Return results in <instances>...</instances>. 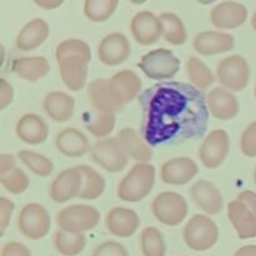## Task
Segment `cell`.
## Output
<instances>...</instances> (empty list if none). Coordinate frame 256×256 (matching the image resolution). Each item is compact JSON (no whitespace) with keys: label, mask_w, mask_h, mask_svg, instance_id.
<instances>
[{"label":"cell","mask_w":256,"mask_h":256,"mask_svg":"<svg viewBox=\"0 0 256 256\" xmlns=\"http://www.w3.org/2000/svg\"><path fill=\"white\" fill-rule=\"evenodd\" d=\"M142 139L148 145H176L205 134L209 108L192 84L162 82L142 92Z\"/></svg>","instance_id":"obj_1"},{"label":"cell","mask_w":256,"mask_h":256,"mask_svg":"<svg viewBox=\"0 0 256 256\" xmlns=\"http://www.w3.org/2000/svg\"><path fill=\"white\" fill-rule=\"evenodd\" d=\"M55 58L65 86L72 92L82 90L86 84L88 65L92 60L89 44L80 39L64 40L58 44Z\"/></svg>","instance_id":"obj_2"},{"label":"cell","mask_w":256,"mask_h":256,"mask_svg":"<svg viewBox=\"0 0 256 256\" xmlns=\"http://www.w3.org/2000/svg\"><path fill=\"white\" fill-rule=\"evenodd\" d=\"M155 184V168L149 162H136L120 180L116 195L126 202H138L152 192Z\"/></svg>","instance_id":"obj_3"},{"label":"cell","mask_w":256,"mask_h":256,"mask_svg":"<svg viewBox=\"0 0 256 256\" xmlns=\"http://www.w3.org/2000/svg\"><path fill=\"white\" fill-rule=\"evenodd\" d=\"M182 238L188 246L194 252H206L219 239L218 225L206 215H194L182 230Z\"/></svg>","instance_id":"obj_4"},{"label":"cell","mask_w":256,"mask_h":256,"mask_svg":"<svg viewBox=\"0 0 256 256\" xmlns=\"http://www.w3.org/2000/svg\"><path fill=\"white\" fill-rule=\"evenodd\" d=\"M100 222V212L90 205H70L60 210L56 224L60 230L72 234H84L94 229Z\"/></svg>","instance_id":"obj_5"},{"label":"cell","mask_w":256,"mask_h":256,"mask_svg":"<svg viewBox=\"0 0 256 256\" xmlns=\"http://www.w3.org/2000/svg\"><path fill=\"white\" fill-rule=\"evenodd\" d=\"M138 66L149 79H172L180 69V60L169 49H154L142 55Z\"/></svg>","instance_id":"obj_6"},{"label":"cell","mask_w":256,"mask_h":256,"mask_svg":"<svg viewBox=\"0 0 256 256\" xmlns=\"http://www.w3.org/2000/svg\"><path fill=\"white\" fill-rule=\"evenodd\" d=\"M152 210L162 224L176 226L188 215V202L180 194L174 192H160L152 200Z\"/></svg>","instance_id":"obj_7"},{"label":"cell","mask_w":256,"mask_h":256,"mask_svg":"<svg viewBox=\"0 0 256 256\" xmlns=\"http://www.w3.org/2000/svg\"><path fill=\"white\" fill-rule=\"evenodd\" d=\"M218 80L229 92H242L249 84L250 68L242 55H232L220 60L216 66Z\"/></svg>","instance_id":"obj_8"},{"label":"cell","mask_w":256,"mask_h":256,"mask_svg":"<svg viewBox=\"0 0 256 256\" xmlns=\"http://www.w3.org/2000/svg\"><path fill=\"white\" fill-rule=\"evenodd\" d=\"M50 215L42 205L30 202L24 205L18 215V228L24 236L39 240L46 236L50 230Z\"/></svg>","instance_id":"obj_9"},{"label":"cell","mask_w":256,"mask_h":256,"mask_svg":"<svg viewBox=\"0 0 256 256\" xmlns=\"http://www.w3.org/2000/svg\"><path fill=\"white\" fill-rule=\"evenodd\" d=\"M92 159L109 172H120L128 165V154L116 138L99 140L92 148Z\"/></svg>","instance_id":"obj_10"},{"label":"cell","mask_w":256,"mask_h":256,"mask_svg":"<svg viewBox=\"0 0 256 256\" xmlns=\"http://www.w3.org/2000/svg\"><path fill=\"white\" fill-rule=\"evenodd\" d=\"M230 140L225 130L215 129L208 135L200 146L199 159L208 169H216L229 154Z\"/></svg>","instance_id":"obj_11"},{"label":"cell","mask_w":256,"mask_h":256,"mask_svg":"<svg viewBox=\"0 0 256 256\" xmlns=\"http://www.w3.org/2000/svg\"><path fill=\"white\" fill-rule=\"evenodd\" d=\"M82 182V172L78 166L62 170L50 184V199L58 204H62L72 200V198H79Z\"/></svg>","instance_id":"obj_12"},{"label":"cell","mask_w":256,"mask_h":256,"mask_svg":"<svg viewBox=\"0 0 256 256\" xmlns=\"http://www.w3.org/2000/svg\"><path fill=\"white\" fill-rule=\"evenodd\" d=\"M132 52V46L122 32H112L102 38L98 46V58L100 62L109 66H116L126 62Z\"/></svg>","instance_id":"obj_13"},{"label":"cell","mask_w":256,"mask_h":256,"mask_svg":"<svg viewBox=\"0 0 256 256\" xmlns=\"http://www.w3.org/2000/svg\"><path fill=\"white\" fill-rule=\"evenodd\" d=\"M198 165L188 156L174 158L162 164L160 169V178L164 184L184 185L196 176Z\"/></svg>","instance_id":"obj_14"},{"label":"cell","mask_w":256,"mask_h":256,"mask_svg":"<svg viewBox=\"0 0 256 256\" xmlns=\"http://www.w3.org/2000/svg\"><path fill=\"white\" fill-rule=\"evenodd\" d=\"M132 36L139 44L152 45L162 35V25L159 16L150 12H139L134 15L130 24Z\"/></svg>","instance_id":"obj_15"},{"label":"cell","mask_w":256,"mask_h":256,"mask_svg":"<svg viewBox=\"0 0 256 256\" xmlns=\"http://www.w3.org/2000/svg\"><path fill=\"white\" fill-rule=\"evenodd\" d=\"M248 10L238 2H222L215 5L210 14L212 25L218 29H235L246 22Z\"/></svg>","instance_id":"obj_16"},{"label":"cell","mask_w":256,"mask_h":256,"mask_svg":"<svg viewBox=\"0 0 256 256\" xmlns=\"http://www.w3.org/2000/svg\"><path fill=\"white\" fill-rule=\"evenodd\" d=\"M192 198L198 208L209 215H216L222 210L224 200L220 190L208 180H198L190 189Z\"/></svg>","instance_id":"obj_17"},{"label":"cell","mask_w":256,"mask_h":256,"mask_svg":"<svg viewBox=\"0 0 256 256\" xmlns=\"http://www.w3.org/2000/svg\"><path fill=\"white\" fill-rule=\"evenodd\" d=\"M110 89L118 102L125 106L138 98L142 92V80L132 70H122L109 79Z\"/></svg>","instance_id":"obj_18"},{"label":"cell","mask_w":256,"mask_h":256,"mask_svg":"<svg viewBox=\"0 0 256 256\" xmlns=\"http://www.w3.org/2000/svg\"><path fill=\"white\" fill-rule=\"evenodd\" d=\"M88 98L92 104V109L100 112L116 114L122 112L125 106H122L116 98L112 94L109 85V79H95L88 86Z\"/></svg>","instance_id":"obj_19"},{"label":"cell","mask_w":256,"mask_h":256,"mask_svg":"<svg viewBox=\"0 0 256 256\" xmlns=\"http://www.w3.org/2000/svg\"><path fill=\"white\" fill-rule=\"evenodd\" d=\"M194 49L200 55H218L232 50L235 45V38L229 32H202L195 36Z\"/></svg>","instance_id":"obj_20"},{"label":"cell","mask_w":256,"mask_h":256,"mask_svg":"<svg viewBox=\"0 0 256 256\" xmlns=\"http://www.w3.org/2000/svg\"><path fill=\"white\" fill-rule=\"evenodd\" d=\"M212 115L220 120H230L239 114V102L232 92L225 88H214L206 98Z\"/></svg>","instance_id":"obj_21"},{"label":"cell","mask_w":256,"mask_h":256,"mask_svg":"<svg viewBox=\"0 0 256 256\" xmlns=\"http://www.w3.org/2000/svg\"><path fill=\"white\" fill-rule=\"evenodd\" d=\"M106 228L112 235L119 238H129L139 229L140 220L136 212L129 208L118 206L110 210L106 215Z\"/></svg>","instance_id":"obj_22"},{"label":"cell","mask_w":256,"mask_h":256,"mask_svg":"<svg viewBox=\"0 0 256 256\" xmlns=\"http://www.w3.org/2000/svg\"><path fill=\"white\" fill-rule=\"evenodd\" d=\"M15 132L22 142L38 145L44 142L49 135V128L45 120L36 114H25L18 120Z\"/></svg>","instance_id":"obj_23"},{"label":"cell","mask_w":256,"mask_h":256,"mask_svg":"<svg viewBox=\"0 0 256 256\" xmlns=\"http://www.w3.org/2000/svg\"><path fill=\"white\" fill-rule=\"evenodd\" d=\"M228 218L240 239H252L256 236V215L239 200L228 204Z\"/></svg>","instance_id":"obj_24"},{"label":"cell","mask_w":256,"mask_h":256,"mask_svg":"<svg viewBox=\"0 0 256 256\" xmlns=\"http://www.w3.org/2000/svg\"><path fill=\"white\" fill-rule=\"evenodd\" d=\"M55 146L62 154L70 158L84 156L92 152L88 138L75 128H65L58 132L55 138Z\"/></svg>","instance_id":"obj_25"},{"label":"cell","mask_w":256,"mask_h":256,"mask_svg":"<svg viewBox=\"0 0 256 256\" xmlns=\"http://www.w3.org/2000/svg\"><path fill=\"white\" fill-rule=\"evenodd\" d=\"M49 25L44 19L30 20L22 28L15 39V45L22 52H30L39 48L49 36Z\"/></svg>","instance_id":"obj_26"},{"label":"cell","mask_w":256,"mask_h":256,"mask_svg":"<svg viewBox=\"0 0 256 256\" xmlns=\"http://www.w3.org/2000/svg\"><path fill=\"white\" fill-rule=\"evenodd\" d=\"M75 102L69 94L62 92H52L46 94L42 102V109L48 116L56 122H65L74 114Z\"/></svg>","instance_id":"obj_27"},{"label":"cell","mask_w":256,"mask_h":256,"mask_svg":"<svg viewBox=\"0 0 256 256\" xmlns=\"http://www.w3.org/2000/svg\"><path fill=\"white\" fill-rule=\"evenodd\" d=\"M128 156L138 160V162H148L152 154L149 145L132 128H122L116 136Z\"/></svg>","instance_id":"obj_28"},{"label":"cell","mask_w":256,"mask_h":256,"mask_svg":"<svg viewBox=\"0 0 256 256\" xmlns=\"http://www.w3.org/2000/svg\"><path fill=\"white\" fill-rule=\"evenodd\" d=\"M49 62L44 56L18 58L12 62V72L20 79L35 82L49 72Z\"/></svg>","instance_id":"obj_29"},{"label":"cell","mask_w":256,"mask_h":256,"mask_svg":"<svg viewBox=\"0 0 256 256\" xmlns=\"http://www.w3.org/2000/svg\"><path fill=\"white\" fill-rule=\"evenodd\" d=\"M82 124L95 138L106 139L115 128V114L95 109L86 110L82 112Z\"/></svg>","instance_id":"obj_30"},{"label":"cell","mask_w":256,"mask_h":256,"mask_svg":"<svg viewBox=\"0 0 256 256\" xmlns=\"http://www.w3.org/2000/svg\"><path fill=\"white\" fill-rule=\"evenodd\" d=\"M82 182L79 198L84 200H95L102 195L105 190V180L99 172L88 165H80Z\"/></svg>","instance_id":"obj_31"},{"label":"cell","mask_w":256,"mask_h":256,"mask_svg":"<svg viewBox=\"0 0 256 256\" xmlns=\"http://www.w3.org/2000/svg\"><path fill=\"white\" fill-rule=\"evenodd\" d=\"M162 25V36L172 45H182L186 42L188 32L182 20L174 12H164L159 16Z\"/></svg>","instance_id":"obj_32"},{"label":"cell","mask_w":256,"mask_h":256,"mask_svg":"<svg viewBox=\"0 0 256 256\" xmlns=\"http://www.w3.org/2000/svg\"><path fill=\"white\" fill-rule=\"evenodd\" d=\"M52 240L56 252L64 256L79 255L86 245V238L84 234H72L60 229L55 232Z\"/></svg>","instance_id":"obj_33"},{"label":"cell","mask_w":256,"mask_h":256,"mask_svg":"<svg viewBox=\"0 0 256 256\" xmlns=\"http://www.w3.org/2000/svg\"><path fill=\"white\" fill-rule=\"evenodd\" d=\"M186 72L190 82L199 90L208 89L215 82V76L212 72V70L202 60L195 56H190L188 59Z\"/></svg>","instance_id":"obj_34"},{"label":"cell","mask_w":256,"mask_h":256,"mask_svg":"<svg viewBox=\"0 0 256 256\" xmlns=\"http://www.w3.org/2000/svg\"><path fill=\"white\" fill-rule=\"evenodd\" d=\"M140 246L144 256H165L166 244L159 229L148 226L140 235Z\"/></svg>","instance_id":"obj_35"},{"label":"cell","mask_w":256,"mask_h":256,"mask_svg":"<svg viewBox=\"0 0 256 256\" xmlns=\"http://www.w3.org/2000/svg\"><path fill=\"white\" fill-rule=\"evenodd\" d=\"M118 5V0H86L84 2V14L92 22H102L114 14Z\"/></svg>","instance_id":"obj_36"},{"label":"cell","mask_w":256,"mask_h":256,"mask_svg":"<svg viewBox=\"0 0 256 256\" xmlns=\"http://www.w3.org/2000/svg\"><path fill=\"white\" fill-rule=\"evenodd\" d=\"M18 156L34 174L39 175V176H49L54 170V164H52V160L44 155L38 154V152H30V150H22V152H18Z\"/></svg>","instance_id":"obj_37"},{"label":"cell","mask_w":256,"mask_h":256,"mask_svg":"<svg viewBox=\"0 0 256 256\" xmlns=\"http://www.w3.org/2000/svg\"><path fill=\"white\" fill-rule=\"evenodd\" d=\"M0 182L6 192L14 195L22 194L29 188V178L16 166L4 174H0Z\"/></svg>","instance_id":"obj_38"},{"label":"cell","mask_w":256,"mask_h":256,"mask_svg":"<svg viewBox=\"0 0 256 256\" xmlns=\"http://www.w3.org/2000/svg\"><path fill=\"white\" fill-rule=\"evenodd\" d=\"M240 148L242 154L249 158L256 156V122H252L244 130L240 139Z\"/></svg>","instance_id":"obj_39"},{"label":"cell","mask_w":256,"mask_h":256,"mask_svg":"<svg viewBox=\"0 0 256 256\" xmlns=\"http://www.w3.org/2000/svg\"><path fill=\"white\" fill-rule=\"evenodd\" d=\"M92 256H129L126 248L116 242H105L98 245Z\"/></svg>","instance_id":"obj_40"},{"label":"cell","mask_w":256,"mask_h":256,"mask_svg":"<svg viewBox=\"0 0 256 256\" xmlns=\"http://www.w3.org/2000/svg\"><path fill=\"white\" fill-rule=\"evenodd\" d=\"M12 210H14V202L8 198H0V229H2V235L4 234L8 225H9Z\"/></svg>","instance_id":"obj_41"},{"label":"cell","mask_w":256,"mask_h":256,"mask_svg":"<svg viewBox=\"0 0 256 256\" xmlns=\"http://www.w3.org/2000/svg\"><path fill=\"white\" fill-rule=\"evenodd\" d=\"M2 256H32V252L20 242H9L2 246Z\"/></svg>","instance_id":"obj_42"},{"label":"cell","mask_w":256,"mask_h":256,"mask_svg":"<svg viewBox=\"0 0 256 256\" xmlns=\"http://www.w3.org/2000/svg\"><path fill=\"white\" fill-rule=\"evenodd\" d=\"M12 86L5 79L0 82V109L4 110L12 102Z\"/></svg>","instance_id":"obj_43"},{"label":"cell","mask_w":256,"mask_h":256,"mask_svg":"<svg viewBox=\"0 0 256 256\" xmlns=\"http://www.w3.org/2000/svg\"><path fill=\"white\" fill-rule=\"evenodd\" d=\"M236 200L242 202L248 209L252 210V212L256 215V192H252V190H245V192H240V194L238 195Z\"/></svg>","instance_id":"obj_44"},{"label":"cell","mask_w":256,"mask_h":256,"mask_svg":"<svg viewBox=\"0 0 256 256\" xmlns=\"http://www.w3.org/2000/svg\"><path fill=\"white\" fill-rule=\"evenodd\" d=\"M15 168V158L10 154L0 155V174L9 172Z\"/></svg>","instance_id":"obj_45"},{"label":"cell","mask_w":256,"mask_h":256,"mask_svg":"<svg viewBox=\"0 0 256 256\" xmlns=\"http://www.w3.org/2000/svg\"><path fill=\"white\" fill-rule=\"evenodd\" d=\"M234 256H256V245H245L238 249Z\"/></svg>","instance_id":"obj_46"},{"label":"cell","mask_w":256,"mask_h":256,"mask_svg":"<svg viewBox=\"0 0 256 256\" xmlns=\"http://www.w3.org/2000/svg\"><path fill=\"white\" fill-rule=\"evenodd\" d=\"M35 4L40 8H44V9H55V8L60 6L62 4V2H35Z\"/></svg>","instance_id":"obj_47"},{"label":"cell","mask_w":256,"mask_h":256,"mask_svg":"<svg viewBox=\"0 0 256 256\" xmlns=\"http://www.w3.org/2000/svg\"><path fill=\"white\" fill-rule=\"evenodd\" d=\"M252 29H254L255 32H256V12H255V14L252 15Z\"/></svg>","instance_id":"obj_48"},{"label":"cell","mask_w":256,"mask_h":256,"mask_svg":"<svg viewBox=\"0 0 256 256\" xmlns=\"http://www.w3.org/2000/svg\"><path fill=\"white\" fill-rule=\"evenodd\" d=\"M254 180H255V184H256V168H255V172H254Z\"/></svg>","instance_id":"obj_49"},{"label":"cell","mask_w":256,"mask_h":256,"mask_svg":"<svg viewBox=\"0 0 256 256\" xmlns=\"http://www.w3.org/2000/svg\"><path fill=\"white\" fill-rule=\"evenodd\" d=\"M255 98H256V85H255Z\"/></svg>","instance_id":"obj_50"}]
</instances>
